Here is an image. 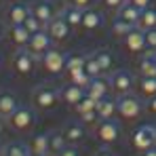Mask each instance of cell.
<instances>
[{"label":"cell","mask_w":156,"mask_h":156,"mask_svg":"<svg viewBox=\"0 0 156 156\" xmlns=\"http://www.w3.org/2000/svg\"><path fill=\"white\" fill-rule=\"evenodd\" d=\"M108 89H110V80H104L101 76L91 78V82L87 84V95L99 101V99H104L108 95Z\"/></svg>","instance_id":"obj_16"},{"label":"cell","mask_w":156,"mask_h":156,"mask_svg":"<svg viewBox=\"0 0 156 156\" xmlns=\"http://www.w3.org/2000/svg\"><path fill=\"white\" fill-rule=\"evenodd\" d=\"M131 4H135V6H137V9H141V11H144V9H148V6H150V2H152V0H129Z\"/></svg>","instance_id":"obj_41"},{"label":"cell","mask_w":156,"mask_h":156,"mask_svg":"<svg viewBox=\"0 0 156 156\" xmlns=\"http://www.w3.org/2000/svg\"><path fill=\"white\" fill-rule=\"evenodd\" d=\"M6 125H9L13 131H19V133L32 129V125H34V112H32V108L19 105V108L6 118Z\"/></svg>","instance_id":"obj_3"},{"label":"cell","mask_w":156,"mask_h":156,"mask_svg":"<svg viewBox=\"0 0 156 156\" xmlns=\"http://www.w3.org/2000/svg\"><path fill=\"white\" fill-rule=\"evenodd\" d=\"M70 23L66 21V17L63 15H55L51 21L47 23V32L51 34L53 40H57V42H61V40H66L68 36H70Z\"/></svg>","instance_id":"obj_10"},{"label":"cell","mask_w":156,"mask_h":156,"mask_svg":"<svg viewBox=\"0 0 156 156\" xmlns=\"http://www.w3.org/2000/svg\"><path fill=\"white\" fill-rule=\"evenodd\" d=\"M125 2L127 0H101V4H104L105 9H110V11H118Z\"/></svg>","instance_id":"obj_38"},{"label":"cell","mask_w":156,"mask_h":156,"mask_svg":"<svg viewBox=\"0 0 156 156\" xmlns=\"http://www.w3.org/2000/svg\"><path fill=\"white\" fill-rule=\"evenodd\" d=\"M80 118H82V122L93 125V122H97V120H99V114H97V110H93V112H82V114H80Z\"/></svg>","instance_id":"obj_37"},{"label":"cell","mask_w":156,"mask_h":156,"mask_svg":"<svg viewBox=\"0 0 156 156\" xmlns=\"http://www.w3.org/2000/svg\"><path fill=\"white\" fill-rule=\"evenodd\" d=\"M4 32H6V26H4V21H0V38L4 36Z\"/></svg>","instance_id":"obj_45"},{"label":"cell","mask_w":156,"mask_h":156,"mask_svg":"<svg viewBox=\"0 0 156 156\" xmlns=\"http://www.w3.org/2000/svg\"><path fill=\"white\" fill-rule=\"evenodd\" d=\"M2 2H4V0H0V4H2Z\"/></svg>","instance_id":"obj_48"},{"label":"cell","mask_w":156,"mask_h":156,"mask_svg":"<svg viewBox=\"0 0 156 156\" xmlns=\"http://www.w3.org/2000/svg\"><path fill=\"white\" fill-rule=\"evenodd\" d=\"M125 47H127L131 53H144L148 49V47H146V32L135 26L129 34L125 36Z\"/></svg>","instance_id":"obj_12"},{"label":"cell","mask_w":156,"mask_h":156,"mask_svg":"<svg viewBox=\"0 0 156 156\" xmlns=\"http://www.w3.org/2000/svg\"><path fill=\"white\" fill-rule=\"evenodd\" d=\"M19 108V99L11 91H0V118H9L15 110Z\"/></svg>","instance_id":"obj_14"},{"label":"cell","mask_w":156,"mask_h":156,"mask_svg":"<svg viewBox=\"0 0 156 156\" xmlns=\"http://www.w3.org/2000/svg\"><path fill=\"white\" fill-rule=\"evenodd\" d=\"M116 104H118V114H120V118H125V120H135V118H139V114H141V110H144L141 99L135 97V95H131V93L118 95Z\"/></svg>","instance_id":"obj_2"},{"label":"cell","mask_w":156,"mask_h":156,"mask_svg":"<svg viewBox=\"0 0 156 156\" xmlns=\"http://www.w3.org/2000/svg\"><path fill=\"white\" fill-rule=\"evenodd\" d=\"M4 122H6V120H4V118H0V135H2V129H4Z\"/></svg>","instance_id":"obj_46"},{"label":"cell","mask_w":156,"mask_h":156,"mask_svg":"<svg viewBox=\"0 0 156 156\" xmlns=\"http://www.w3.org/2000/svg\"><path fill=\"white\" fill-rule=\"evenodd\" d=\"M57 156H80V154H78V150L74 148V146H68V148H66L63 152H59Z\"/></svg>","instance_id":"obj_40"},{"label":"cell","mask_w":156,"mask_h":156,"mask_svg":"<svg viewBox=\"0 0 156 156\" xmlns=\"http://www.w3.org/2000/svg\"><path fill=\"white\" fill-rule=\"evenodd\" d=\"M61 133L66 135V139H68L70 146H76V144H80L84 139V127H82V122H68Z\"/></svg>","instance_id":"obj_19"},{"label":"cell","mask_w":156,"mask_h":156,"mask_svg":"<svg viewBox=\"0 0 156 156\" xmlns=\"http://www.w3.org/2000/svg\"><path fill=\"white\" fill-rule=\"evenodd\" d=\"M0 156H2V150H0Z\"/></svg>","instance_id":"obj_49"},{"label":"cell","mask_w":156,"mask_h":156,"mask_svg":"<svg viewBox=\"0 0 156 156\" xmlns=\"http://www.w3.org/2000/svg\"><path fill=\"white\" fill-rule=\"evenodd\" d=\"M68 146H70V144H68V139H66V135H63L61 131H59V133H51V154L53 156L63 152Z\"/></svg>","instance_id":"obj_26"},{"label":"cell","mask_w":156,"mask_h":156,"mask_svg":"<svg viewBox=\"0 0 156 156\" xmlns=\"http://www.w3.org/2000/svg\"><path fill=\"white\" fill-rule=\"evenodd\" d=\"M141 156H156V146H154V148H150V150H146Z\"/></svg>","instance_id":"obj_43"},{"label":"cell","mask_w":156,"mask_h":156,"mask_svg":"<svg viewBox=\"0 0 156 156\" xmlns=\"http://www.w3.org/2000/svg\"><path fill=\"white\" fill-rule=\"evenodd\" d=\"M137 27L139 30H152V27H156V11L154 9H144L141 11V15H139V21H137Z\"/></svg>","instance_id":"obj_24"},{"label":"cell","mask_w":156,"mask_h":156,"mask_svg":"<svg viewBox=\"0 0 156 156\" xmlns=\"http://www.w3.org/2000/svg\"><path fill=\"white\" fill-rule=\"evenodd\" d=\"M146 108H148L152 114H156V95H154V97H150V101L146 104Z\"/></svg>","instance_id":"obj_42"},{"label":"cell","mask_w":156,"mask_h":156,"mask_svg":"<svg viewBox=\"0 0 156 156\" xmlns=\"http://www.w3.org/2000/svg\"><path fill=\"white\" fill-rule=\"evenodd\" d=\"M97 114H99V120H112L116 114H118V104L116 99H99L97 101Z\"/></svg>","instance_id":"obj_20"},{"label":"cell","mask_w":156,"mask_h":156,"mask_svg":"<svg viewBox=\"0 0 156 156\" xmlns=\"http://www.w3.org/2000/svg\"><path fill=\"white\" fill-rule=\"evenodd\" d=\"M51 47H53V38H51V34L47 32V27H44V30L32 34V38H30V42H27L26 49L32 53L34 57H42Z\"/></svg>","instance_id":"obj_6"},{"label":"cell","mask_w":156,"mask_h":156,"mask_svg":"<svg viewBox=\"0 0 156 156\" xmlns=\"http://www.w3.org/2000/svg\"><path fill=\"white\" fill-rule=\"evenodd\" d=\"M95 135H97V139H99L101 144H114V141L120 137V127H118V122H114V120H99Z\"/></svg>","instance_id":"obj_9"},{"label":"cell","mask_w":156,"mask_h":156,"mask_svg":"<svg viewBox=\"0 0 156 156\" xmlns=\"http://www.w3.org/2000/svg\"><path fill=\"white\" fill-rule=\"evenodd\" d=\"M23 26L27 27V32H30V34H36V32H40V30H44V27H47L40 19H36L32 13H30V17H27L26 21H23Z\"/></svg>","instance_id":"obj_35"},{"label":"cell","mask_w":156,"mask_h":156,"mask_svg":"<svg viewBox=\"0 0 156 156\" xmlns=\"http://www.w3.org/2000/svg\"><path fill=\"white\" fill-rule=\"evenodd\" d=\"M70 82L87 89V84L91 82V76L87 74V70H70Z\"/></svg>","instance_id":"obj_31"},{"label":"cell","mask_w":156,"mask_h":156,"mask_svg":"<svg viewBox=\"0 0 156 156\" xmlns=\"http://www.w3.org/2000/svg\"><path fill=\"white\" fill-rule=\"evenodd\" d=\"M30 148L23 146V144H19V141H13V144H9L4 150H2V156H30Z\"/></svg>","instance_id":"obj_27"},{"label":"cell","mask_w":156,"mask_h":156,"mask_svg":"<svg viewBox=\"0 0 156 156\" xmlns=\"http://www.w3.org/2000/svg\"><path fill=\"white\" fill-rule=\"evenodd\" d=\"M59 97H61V93L51 87V84H38L34 91H32V104L36 105L38 110H51L57 105L59 101Z\"/></svg>","instance_id":"obj_1"},{"label":"cell","mask_w":156,"mask_h":156,"mask_svg":"<svg viewBox=\"0 0 156 156\" xmlns=\"http://www.w3.org/2000/svg\"><path fill=\"white\" fill-rule=\"evenodd\" d=\"M30 11H32V15H34L36 19H40L44 26L55 17L53 6L49 4V2H44V0H36V2H32V4H30Z\"/></svg>","instance_id":"obj_17"},{"label":"cell","mask_w":156,"mask_h":156,"mask_svg":"<svg viewBox=\"0 0 156 156\" xmlns=\"http://www.w3.org/2000/svg\"><path fill=\"white\" fill-rule=\"evenodd\" d=\"M30 152L38 156H49L51 154V133H38L30 141Z\"/></svg>","instance_id":"obj_13"},{"label":"cell","mask_w":156,"mask_h":156,"mask_svg":"<svg viewBox=\"0 0 156 156\" xmlns=\"http://www.w3.org/2000/svg\"><path fill=\"white\" fill-rule=\"evenodd\" d=\"M9 38H11V42L17 49H26L30 38H32V34L27 32V27L23 23H19V26H9Z\"/></svg>","instance_id":"obj_15"},{"label":"cell","mask_w":156,"mask_h":156,"mask_svg":"<svg viewBox=\"0 0 156 156\" xmlns=\"http://www.w3.org/2000/svg\"><path fill=\"white\" fill-rule=\"evenodd\" d=\"M137 72H139V76L156 78V51H150L148 55H144V57H141Z\"/></svg>","instance_id":"obj_21"},{"label":"cell","mask_w":156,"mask_h":156,"mask_svg":"<svg viewBox=\"0 0 156 156\" xmlns=\"http://www.w3.org/2000/svg\"><path fill=\"white\" fill-rule=\"evenodd\" d=\"M131 144H133V148L139 150V152H146V150L154 148L156 146V127H150V125L139 127V129L133 133Z\"/></svg>","instance_id":"obj_4"},{"label":"cell","mask_w":156,"mask_h":156,"mask_svg":"<svg viewBox=\"0 0 156 156\" xmlns=\"http://www.w3.org/2000/svg\"><path fill=\"white\" fill-rule=\"evenodd\" d=\"M82 13H84V9L68 6L66 13H63V17H66V21L70 23V27H78V26H82Z\"/></svg>","instance_id":"obj_25"},{"label":"cell","mask_w":156,"mask_h":156,"mask_svg":"<svg viewBox=\"0 0 156 156\" xmlns=\"http://www.w3.org/2000/svg\"><path fill=\"white\" fill-rule=\"evenodd\" d=\"M95 156H114V154H112L110 150H99V152H97Z\"/></svg>","instance_id":"obj_44"},{"label":"cell","mask_w":156,"mask_h":156,"mask_svg":"<svg viewBox=\"0 0 156 156\" xmlns=\"http://www.w3.org/2000/svg\"><path fill=\"white\" fill-rule=\"evenodd\" d=\"M84 63H87V55H70L68 61H66V70H84Z\"/></svg>","instance_id":"obj_33"},{"label":"cell","mask_w":156,"mask_h":156,"mask_svg":"<svg viewBox=\"0 0 156 156\" xmlns=\"http://www.w3.org/2000/svg\"><path fill=\"white\" fill-rule=\"evenodd\" d=\"M139 15H141V9H137L135 4H131L129 0L118 9V17H120V19H125V21H129V23H133V26H137Z\"/></svg>","instance_id":"obj_23"},{"label":"cell","mask_w":156,"mask_h":156,"mask_svg":"<svg viewBox=\"0 0 156 156\" xmlns=\"http://www.w3.org/2000/svg\"><path fill=\"white\" fill-rule=\"evenodd\" d=\"M93 57L97 59V63L101 66L104 72L112 70V66H114V57H112V53H110V51H97V53H93Z\"/></svg>","instance_id":"obj_30"},{"label":"cell","mask_w":156,"mask_h":156,"mask_svg":"<svg viewBox=\"0 0 156 156\" xmlns=\"http://www.w3.org/2000/svg\"><path fill=\"white\" fill-rule=\"evenodd\" d=\"M101 26V15H99V11H95V9H84V13H82V26L87 32H93V30H97V27Z\"/></svg>","instance_id":"obj_22"},{"label":"cell","mask_w":156,"mask_h":156,"mask_svg":"<svg viewBox=\"0 0 156 156\" xmlns=\"http://www.w3.org/2000/svg\"><path fill=\"white\" fill-rule=\"evenodd\" d=\"M40 61H42V68H44L49 74H61V72L66 70V61H68V57L59 51V49H53V47H51L49 51L40 57Z\"/></svg>","instance_id":"obj_5"},{"label":"cell","mask_w":156,"mask_h":156,"mask_svg":"<svg viewBox=\"0 0 156 156\" xmlns=\"http://www.w3.org/2000/svg\"><path fill=\"white\" fill-rule=\"evenodd\" d=\"M30 156H38V154H30Z\"/></svg>","instance_id":"obj_47"},{"label":"cell","mask_w":156,"mask_h":156,"mask_svg":"<svg viewBox=\"0 0 156 156\" xmlns=\"http://www.w3.org/2000/svg\"><path fill=\"white\" fill-rule=\"evenodd\" d=\"M146 47L148 51H156V27L146 30Z\"/></svg>","instance_id":"obj_36"},{"label":"cell","mask_w":156,"mask_h":156,"mask_svg":"<svg viewBox=\"0 0 156 156\" xmlns=\"http://www.w3.org/2000/svg\"><path fill=\"white\" fill-rule=\"evenodd\" d=\"M87 95V89L84 87H78V84H68V87H63V91H61V99L66 101V104L70 105H76L82 101V97Z\"/></svg>","instance_id":"obj_18"},{"label":"cell","mask_w":156,"mask_h":156,"mask_svg":"<svg viewBox=\"0 0 156 156\" xmlns=\"http://www.w3.org/2000/svg\"><path fill=\"white\" fill-rule=\"evenodd\" d=\"M34 63H36V57L27 51V49H17L15 55H13V68H15V72L21 74V76L32 74Z\"/></svg>","instance_id":"obj_7"},{"label":"cell","mask_w":156,"mask_h":156,"mask_svg":"<svg viewBox=\"0 0 156 156\" xmlns=\"http://www.w3.org/2000/svg\"><path fill=\"white\" fill-rule=\"evenodd\" d=\"M137 84H139V91H141L146 97H154V95H156V78L139 76Z\"/></svg>","instance_id":"obj_28"},{"label":"cell","mask_w":156,"mask_h":156,"mask_svg":"<svg viewBox=\"0 0 156 156\" xmlns=\"http://www.w3.org/2000/svg\"><path fill=\"white\" fill-rule=\"evenodd\" d=\"M110 87L114 89L116 95H127L133 91L135 82H133V76H131L127 70H116L112 76H110Z\"/></svg>","instance_id":"obj_8"},{"label":"cell","mask_w":156,"mask_h":156,"mask_svg":"<svg viewBox=\"0 0 156 156\" xmlns=\"http://www.w3.org/2000/svg\"><path fill=\"white\" fill-rule=\"evenodd\" d=\"M93 110H97V99H93V97H89V95H84L82 101L76 104L78 114H82V112H93Z\"/></svg>","instance_id":"obj_34"},{"label":"cell","mask_w":156,"mask_h":156,"mask_svg":"<svg viewBox=\"0 0 156 156\" xmlns=\"http://www.w3.org/2000/svg\"><path fill=\"white\" fill-rule=\"evenodd\" d=\"M70 2H72V6H78V9H89L93 0H70Z\"/></svg>","instance_id":"obj_39"},{"label":"cell","mask_w":156,"mask_h":156,"mask_svg":"<svg viewBox=\"0 0 156 156\" xmlns=\"http://www.w3.org/2000/svg\"><path fill=\"white\" fill-rule=\"evenodd\" d=\"M133 27H135L133 23L125 21V19H120V17H116V19L112 21V34H114V36H118V38H120V36L125 38V36L129 34V32L133 30Z\"/></svg>","instance_id":"obj_29"},{"label":"cell","mask_w":156,"mask_h":156,"mask_svg":"<svg viewBox=\"0 0 156 156\" xmlns=\"http://www.w3.org/2000/svg\"><path fill=\"white\" fill-rule=\"evenodd\" d=\"M30 6L23 4V2H13L9 9H6V23L9 26H19L23 23L27 17H30Z\"/></svg>","instance_id":"obj_11"},{"label":"cell","mask_w":156,"mask_h":156,"mask_svg":"<svg viewBox=\"0 0 156 156\" xmlns=\"http://www.w3.org/2000/svg\"><path fill=\"white\" fill-rule=\"evenodd\" d=\"M84 70H87V74L91 78H97L104 74V70H101V66L97 63V59L93 57V55H87V63H84Z\"/></svg>","instance_id":"obj_32"}]
</instances>
